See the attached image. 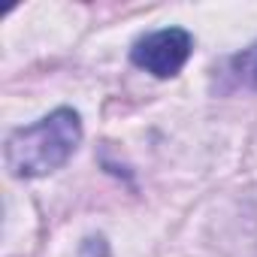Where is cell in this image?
Returning a JSON list of instances; mask_svg holds the SVG:
<instances>
[{
    "mask_svg": "<svg viewBox=\"0 0 257 257\" xmlns=\"http://www.w3.org/2000/svg\"><path fill=\"white\" fill-rule=\"evenodd\" d=\"M82 143V118L76 109H55L31 127H19L7 140V167L19 179H40L61 170Z\"/></svg>",
    "mask_w": 257,
    "mask_h": 257,
    "instance_id": "6da1fadb",
    "label": "cell"
},
{
    "mask_svg": "<svg viewBox=\"0 0 257 257\" xmlns=\"http://www.w3.org/2000/svg\"><path fill=\"white\" fill-rule=\"evenodd\" d=\"M191 52H194V37L185 28H164L137 40L131 49V61L140 70L152 73L155 79H173L182 73Z\"/></svg>",
    "mask_w": 257,
    "mask_h": 257,
    "instance_id": "7a4b0ae2",
    "label": "cell"
},
{
    "mask_svg": "<svg viewBox=\"0 0 257 257\" xmlns=\"http://www.w3.org/2000/svg\"><path fill=\"white\" fill-rule=\"evenodd\" d=\"M230 73L236 76L239 85H248V88H257V43L242 49L239 55L230 58Z\"/></svg>",
    "mask_w": 257,
    "mask_h": 257,
    "instance_id": "3957f363",
    "label": "cell"
},
{
    "mask_svg": "<svg viewBox=\"0 0 257 257\" xmlns=\"http://www.w3.org/2000/svg\"><path fill=\"white\" fill-rule=\"evenodd\" d=\"M79 257H109V245H106V239H103V236H97V239H94V236L85 239Z\"/></svg>",
    "mask_w": 257,
    "mask_h": 257,
    "instance_id": "277c9868",
    "label": "cell"
}]
</instances>
